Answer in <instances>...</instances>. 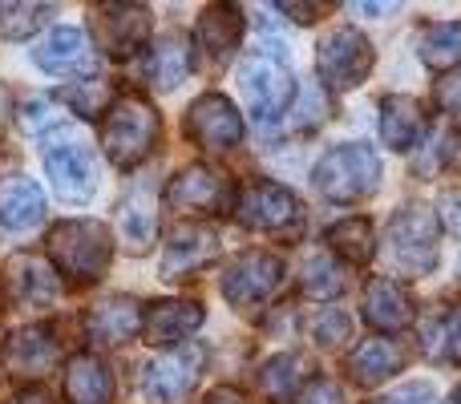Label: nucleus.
<instances>
[{
    "label": "nucleus",
    "mask_w": 461,
    "mask_h": 404,
    "mask_svg": "<svg viewBox=\"0 0 461 404\" xmlns=\"http://www.w3.org/2000/svg\"><path fill=\"white\" fill-rule=\"evenodd\" d=\"M57 360H61V344H57V332L49 324L16 328V332L0 344V364H5V373L21 376V381H41V376H49Z\"/></svg>",
    "instance_id": "f8f14e48"
},
{
    "label": "nucleus",
    "mask_w": 461,
    "mask_h": 404,
    "mask_svg": "<svg viewBox=\"0 0 461 404\" xmlns=\"http://www.w3.org/2000/svg\"><path fill=\"white\" fill-rule=\"evenodd\" d=\"M8 404H53V397L45 389H21Z\"/></svg>",
    "instance_id": "37998d69"
},
{
    "label": "nucleus",
    "mask_w": 461,
    "mask_h": 404,
    "mask_svg": "<svg viewBox=\"0 0 461 404\" xmlns=\"http://www.w3.org/2000/svg\"><path fill=\"white\" fill-rule=\"evenodd\" d=\"M344 283H348V275H344V263L336 259V255L316 251L308 263H303L300 287H303V295H312V300H336V295L344 292Z\"/></svg>",
    "instance_id": "c85d7f7f"
},
{
    "label": "nucleus",
    "mask_w": 461,
    "mask_h": 404,
    "mask_svg": "<svg viewBox=\"0 0 461 404\" xmlns=\"http://www.w3.org/2000/svg\"><path fill=\"white\" fill-rule=\"evenodd\" d=\"M113 397V376L97 356L81 352L65 364V400L69 404H110Z\"/></svg>",
    "instance_id": "393cba45"
},
{
    "label": "nucleus",
    "mask_w": 461,
    "mask_h": 404,
    "mask_svg": "<svg viewBox=\"0 0 461 404\" xmlns=\"http://www.w3.org/2000/svg\"><path fill=\"white\" fill-rule=\"evenodd\" d=\"M113 235L97 219H65L49 230V263L73 287H94L110 271Z\"/></svg>",
    "instance_id": "f257e3e1"
},
{
    "label": "nucleus",
    "mask_w": 461,
    "mask_h": 404,
    "mask_svg": "<svg viewBox=\"0 0 461 404\" xmlns=\"http://www.w3.org/2000/svg\"><path fill=\"white\" fill-rule=\"evenodd\" d=\"M308 384V356L303 352H284V356L267 360L259 373V392L267 400H292Z\"/></svg>",
    "instance_id": "bb28decb"
},
{
    "label": "nucleus",
    "mask_w": 461,
    "mask_h": 404,
    "mask_svg": "<svg viewBox=\"0 0 461 404\" xmlns=\"http://www.w3.org/2000/svg\"><path fill=\"white\" fill-rule=\"evenodd\" d=\"M438 238H441V222H438V211L421 202H409L393 214L389 222V259L397 271L405 275H429L438 267Z\"/></svg>",
    "instance_id": "20e7f679"
},
{
    "label": "nucleus",
    "mask_w": 461,
    "mask_h": 404,
    "mask_svg": "<svg viewBox=\"0 0 461 404\" xmlns=\"http://www.w3.org/2000/svg\"><path fill=\"white\" fill-rule=\"evenodd\" d=\"M65 105H73V113H81V118H97V113H110L113 105V89L105 85V81H81V85H65L61 94Z\"/></svg>",
    "instance_id": "473e14b6"
},
{
    "label": "nucleus",
    "mask_w": 461,
    "mask_h": 404,
    "mask_svg": "<svg viewBox=\"0 0 461 404\" xmlns=\"http://www.w3.org/2000/svg\"><path fill=\"white\" fill-rule=\"evenodd\" d=\"M158 235V211L146 191H130L118 202V238L126 243L130 255H142Z\"/></svg>",
    "instance_id": "a878e982"
},
{
    "label": "nucleus",
    "mask_w": 461,
    "mask_h": 404,
    "mask_svg": "<svg viewBox=\"0 0 461 404\" xmlns=\"http://www.w3.org/2000/svg\"><path fill=\"white\" fill-rule=\"evenodd\" d=\"M401 364H405V348L389 336H373L348 356V376L360 389H376V384L393 381L401 373Z\"/></svg>",
    "instance_id": "412c9836"
},
{
    "label": "nucleus",
    "mask_w": 461,
    "mask_h": 404,
    "mask_svg": "<svg viewBox=\"0 0 461 404\" xmlns=\"http://www.w3.org/2000/svg\"><path fill=\"white\" fill-rule=\"evenodd\" d=\"M146 73H150V81L162 89V94H167V89H175L178 81L191 73V45H186L183 32H167V37L154 45Z\"/></svg>",
    "instance_id": "cd10ccee"
},
{
    "label": "nucleus",
    "mask_w": 461,
    "mask_h": 404,
    "mask_svg": "<svg viewBox=\"0 0 461 404\" xmlns=\"http://www.w3.org/2000/svg\"><path fill=\"white\" fill-rule=\"evenodd\" d=\"M446 356L461 364V300L446 311Z\"/></svg>",
    "instance_id": "a19ab883"
},
{
    "label": "nucleus",
    "mask_w": 461,
    "mask_h": 404,
    "mask_svg": "<svg viewBox=\"0 0 461 404\" xmlns=\"http://www.w3.org/2000/svg\"><path fill=\"white\" fill-rule=\"evenodd\" d=\"M425 134V113H421V102L417 97H405V94H389L381 97V142L389 150H417Z\"/></svg>",
    "instance_id": "5701e85b"
},
{
    "label": "nucleus",
    "mask_w": 461,
    "mask_h": 404,
    "mask_svg": "<svg viewBox=\"0 0 461 404\" xmlns=\"http://www.w3.org/2000/svg\"><path fill=\"white\" fill-rule=\"evenodd\" d=\"M167 202L183 214H227V211H235L239 194L223 170L207 166V162H194V166L178 170L170 178Z\"/></svg>",
    "instance_id": "1a4fd4ad"
},
{
    "label": "nucleus",
    "mask_w": 461,
    "mask_h": 404,
    "mask_svg": "<svg viewBox=\"0 0 461 404\" xmlns=\"http://www.w3.org/2000/svg\"><path fill=\"white\" fill-rule=\"evenodd\" d=\"M312 186L332 202H360L381 186V158L368 142L332 146L312 170Z\"/></svg>",
    "instance_id": "7ed1b4c3"
},
{
    "label": "nucleus",
    "mask_w": 461,
    "mask_h": 404,
    "mask_svg": "<svg viewBox=\"0 0 461 404\" xmlns=\"http://www.w3.org/2000/svg\"><path fill=\"white\" fill-rule=\"evenodd\" d=\"M279 13H292V21L312 24L320 13H324V8H320V4H292V0H284V4H279Z\"/></svg>",
    "instance_id": "79ce46f5"
},
{
    "label": "nucleus",
    "mask_w": 461,
    "mask_h": 404,
    "mask_svg": "<svg viewBox=\"0 0 461 404\" xmlns=\"http://www.w3.org/2000/svg\"><path fill=\"white\" fill-rule=\"evenodd\" d=\"M365 319L384 336H397L413 324V303H409V292L405 283L389 275H376L368 279L365 287Z\"/></svg>",
    "instance_id": "aec40b11"
},
{
    "label": "nucleus",
    "mask_w": 461,
    "mask_h": 404,
    "mask_svg": "<svg viewBox=\"0 0 461 404\" xmlns=\"http://www.w3.org/2000/svg\"><path fill=\"white\" fill-rule=\"evenodd\" d=\"M94 32L110 57H130L150 40V8L146 4H102L94 13Z\"/></svg>",
    "instance_id": "2eb2a0df"
},
{
    "label": "nucleus",
    "mask_w": 461,
    "mask_h": 404,
    "mask_svg": "<svg viewBox=\"0 0 461 404\" xmlns=\"http://www.w3.org/2000/svg\"><path fill=\"white\" fill-rule=\"evenodd\" d=\"M45 219V194L32 178L16 175L0 183V227L8 230H32Z\"/></svg>",
    "instance_id": "b1692460"
},
{
    "label": "nucleus",
    "mask_w": 461,
    "mask_h": 404,
    "mask_svg": "<svg viewBox=\"0 0 461 404\" xmlns=\"http://www.w3.org/2000/svg\"><path fill=\"white\" fill-rule=\"evenodd\" d=\"M239 89H243V105L251 113V121H259V126L279 121L295 97L292 73L276 57H251L243 65V73H239Z\"/></svg>",
    "instance_id": "0eeeda50"
},
{
    "label": "nucleus",
    "mask_w": 461,
    "mask_h": 404,
    "mask_svg": "<svg viewBox=\"0 0 461 404\" xmlns=\"http://www.w3.org/2000/svg\"><path fill=\"white\" fill-rule=\"evenodd\" d=\"M449 404H461V389H454V392H449Z\"/></svg>",
    "instance_id": "49530a36"
},
{
    "label": "nucleus",
    "mask_w": 461,
    "mask_h": 404,
    "mask_svg": "<svg viewBox=\"0 0 461 404\" xmlns=\"http://www.w3.org/2000/svg\"><path fill=\"white\" fill-rule=\"evenodd\" d=\"M21 130L24 134H41V130H49L57 121V105L49 102V97H32V102H24L21 105Z\"/></svg>",
    "instance_id": "c9c22d12"
},
{
    "label": "nucleus",
    "mask_w": 461,
    "mask_h": 404,
    "mask_svg": "<svg viewBox=\"0 0 461 404\" xmlns=\"http://www.w3.org/2000/svg\"><path fill=\"white\" fill-rule=\"evenodd\" d=\"M32 61L45 73H53V77H69V73H94L97 53L81 29H53L32 49Z\"/></svg>",
    "instance_id": "f3484780"
},
{
    "label": "nucleus",
    "mask_w": 461,
    "mask_h": 404,
    "mask_svg": "<svg viewBox=\"0 0 461 404\" xmlns=\"http://www.w3.org/2000/svg\"><path fill=\"white\" fill-rule=\"evenodd\" d=\"M312 336L320 348H344L352 340V316L344 308H324L312 324Z\"/></svg>",
    "instance_id": "72a5a7b5"
},
{
    "label": "nucleus",
    "mask_w": 461,
    "mask_h": 404,
    "mask_svg": "<svg viewBox=\"0 0 461 404\" xmlns=\"http://www.w3.org/2000/svg\"><path fill=\"white\" fill-rule=\"evenodd\" d=\"M376 404H438V392H433V384H405V389H397L393 397L376 400Z\"/></svg>",
    "instance_id": "ea45409f"
},
{
    "label": "nucleus",
    "mask_w": 461,
    "mask_h": 404,
    "mask_svg": "<svg viewBox=\"0 0 461 404\" xmlns=\"http://www.w3.org/2000/svg\"><path fill=\"white\" fill-rule=\"evenodd\" d=\"M219 251V235L203 222H183V227L170 235L167 251H162V279H183L191 271L207 267Z\"/></svg>",
    "instance_id": "a211bd4d"
},
{
    "label": "nucleus",
    "mask_w": 461,
    "mask_h": 404,
    "mask_svg": "<svg viewBox=\"0 0 461 404\" xmlns=\"http://www.w3.org/2000/svg\"><path fill=\"white\" fill-rule=\"evenodd\" d=\"M373 61V40L360 29H348V24L328 29L316 45V73L328 89H357L360 81H368Z\"/></svg>",
    "instance_id": "39448f33"
},
{
    "label": "nucleus",
    "mask_w": 461,
    "mask_h": 404,
    "mask_svg": "<svg viewBox=\"0 0 461 404\" xmlns=\"http://www.w3.org/2000/svg\"><path fill=\"white\" fill-rule=\"evenodd\" d=\"M279 279H284V263L271 251H243L227 263L223 271V295L235 308H259L276 295Z\"/></svg>",
    "instance_id": "9d476101"
},
{
    "label": "nucleus",
    "mask_w": 461,
    "mask_h": 404,
    "mask_svg": "<svg viewBox=\"0 0 461 404\" xmlns=\"http://www.w3.org/2000/svg\"><path fill=\"white\" fill-rule=\"evenodd\" d=\"M295 400H300V404H344V389L336 381H324V376H316V381L303 384V392Z\"/></svg>",
    "instance_id": "e433bc0d"
},
{
    "label": "nucleus",
    "mask_w": 461,
    "mask_h": 404,
    "mask_svg": "<svg viewBox=\"0 0 461 404\" xmlns=\"http://www.w3.org/2000/svg\"><path fill=\"white\" fill-rule=\"evenodd\" d=\"M243 29H247V21L235 4H211L199 16V32L194 37H199L203 53L211 57V65H227L235 57L239 40H243Z\"/></svg>",
    "instance_id": "4be33fe9"
},
{
    "label": "nucleus",
    "mask_w": 461,
    "mask_h": 404,
    "mask_svg": "<svg viewBox=\"0 0 461 404\" xmlns=\"http://www.w3.org/2000/svg\"><path fill=\"white\" fill-rule=\"evenodd\" d=\"M433 97H438V105H441L446 113H461V69H449L446 77L438 81Z\"/></svg>",
    "instance_id": "4c0bfd02"
},
{
    "label": "nucleus",
    "mask_w": 461,
    "mask_h": 404,
    "mask_svg": "<svg viewBox=\"0 0 461 404\" xmlns=\"http://www.w3.org/2000/svg\"><path fill=\"white\" fill-rule=\"evenodd\" d=\"M438 222L449 230V235L461 238V191H446L438 202Z\"/></svg>",
    "instance_id": "58836bf2"
},
{
    "label": "nucleus",
    "mask_w": 461,
    "mask_h": 404,
    "mask_svg": "<svg viewBox=\"0 0 461 404\" xmlns=\"http://www.w3.org/2000/svg\"><path fill=\"white\" fill-rule=\"evenodd\" d=\"M53 13H57L53 4H0V37L5 40L32 37L37 29H45Z\"/></svg>",
    "instance_id": "2f4dec72"
},
{
    "label": "nucleus",
    "mask_w": 461,
    "mask_h": 404,
    "mask_svg": "<svg viewBox=\"0 0 461 404\" xmlns=\"http://www.w3.org/2000/svg\"><path fill=\"white\" fill-rule=\"evenodd\" d=\"M203 324V308L191 300H158L146 308L142 316V336L146 344H158V348H178L186 344V336Z\"/></svg>",
    "instance_id": "6ab92c4d"
},
{
    "label": "nucleus",
    "mask_w": 461,
    "mask_h": 404,
    "mask_svg": "<svg viewBox=\"0 0 461 404\" xmlns=\"http://www.w3.org/2000/svg\"><path fill=\"white\" fill-rule=\"evenodd\" d=\"M183 134L191 138L199 150L223 154L243 142V118H239V110L223 94H203V97H194L191 110H186Z\"/></svg>",
    "instance_id": "9b49d317"
},
{
    "label": "nucleus",
    "mask_w": 461,
    "mask_h": 404,
    "mask_svg": "<svg viewBox=\"0 0 461 404\" xmlns=\"http://www.w3.org/2000/svg\"><path fill=\"white\" fill-rule=\"evenodd\" d=\"M449 150H454V134H449V130H433L429 142L413 150V170L421 178H438V170L446 166Z\"/></svg>",
    "instance_id": "f704fd0d"
},
{
    "label": "nucleus",
    "mask_w": 461,
    "mask_h": 404,
    "mask_svg": "<svg viewBox=\"0 0 461 404\" xmlns=\"http://www.w3.org/2000/svg\"><path fill=\"white\" fill-rule=\"evenodd\" d=\"M8 113H13V94H8V85L0 81V130L8 126Z\"/></svg>",
    "instance_id": "a18cd8bd"
},
{
    "label": "nucleus",
    "mask_w": 461,
    "mask_h": 404,
    "mask_svg": "<svg viewBox=\"0 0 461 404\" xmlns=\"http://www.w3.org/2000/svg\"><path fill=\"white\" fill-rule=\"evenodd\" d=\"M328 247L340 255L344 263H368L376 251V235H373V222L368 219H344L328 230Z\"/></svg>",
    "instance_id": "c756f323"
},
{
    "label": "nucleus",
    "mask_w": 461,
    "mask_h": 404,
    "mask_svg": "<svg viewBox=\"0 0 461 404\" xmlns=\"http://www.w3.org/2000/svg\"><path fill=\"white\" fill-rule=\"evenodd\" d=\"M203 404H247V400H243V392H235V389H215Z\"/></svg>",
    "instance_id": "c03bdc74"
},
{
    "label": "nucleus",
    "mask_w": 461,
    "mask_h": 404,
    "mask_svg": "<svg viewBox=\"0 0 461 404\" xmlns=\"http://www.w3.org/2000/svg\"><path fill=\"white\" fill-rule=\"evenodd\" d=\"M421 61L433 69H461V21L429 24L421 32Z\"/></svg>",
    "instance_id": "7c9ffc66"
},
{
    "label": "nucleus",
    "mask_w": 461,
    "mask_h": 404,
    "mask_svg": "<svg viewBox=\"0 0 461 404\" xmlns=\"http://www.w3.org/2000/svg\"><path fill=\"white\" fill-rule=\"evenodd\" d=\"M142 316L146 311L138 308V300L113 295V300H102L86 316V336L97 344V348H122V344H130L138 332H142Z\"/></svg>",
    "instance_id": "dca6fc26"
},
{
    "label": "nucleus",
    "mask_w": 461,
    "mask_h": 404,
    "mask_svg": "<svg viewBox=\"0 0 461 404\" xmlns=\"http://www.w3.org/2000/svg\"><path fill=\"white\" fill-rule=\"evenodd\" d=\"M162 118L142 94H118L102 121V146L105 158L118 170H134L158 150Z\"/></svg>",
    "instance_id": "f03ea898"
},
{
    "label": "nucleus",
    "mask_w": 461,
    "mask_h": 404,
    "mask_svg": "<svg viewBox=\"0 0 461 404\" xmlns=\"http://www.w3.org/2000/svg\"><path fill=\"white\" fill-rule=\"evenodd\" d=\"M203 364H207V348L194 340L162 352L142 368V397L150 404H183L199 384Z\"/></svg>",
    "instance_id": "423d86ee"
},
{
    "label": "nucleus",
    "mask_w": 461,
    "mask_h": 404,
    "mask_svg": "<svg viewBox=\"0 0 461 404\" xmlns=\"http://www.w3.org/2000/svg\"><path fill=\"white\" fill-rule=\"evenodd\" d=\"M243 227L251 230H267L279 238H300L303 230V206L287 186L279 183H251L235 202Z\"/></svg>",
    "instance_id": "6e6552de"
},
{
    "label": "nucleus",
    "mask_w": 461,
    "mask_h": 404,
    "mask_svg": "<svg viewBox=\"0 0 461 404\" xmlns=\"http://www.w3.org/2000/svg\"><path fill=\"white\" fill-rule=\"evenodd\" d=\"M8 300L16 308H32V311H45L61 300V279H57V267L41 255H13L8 259Z\"/></svg>",
    "instance_id": "ddd939ff"
},
{
    "label": "nucleus",
    "mask_w": 461,
    "mask_h": 404,
    "mask_svg": "<svg viewBox=\"0 0 461 404\" xmlns=\"http://www.w3.org/2000/svg\"><path fill=\"white\" fill-rule=\"evenodd\" d=\"M45 175H49V183H53V194L65 202H89L97 191L94 154L77 142L53 146V150L45 154Z\"/></svg>",
    "instance_id": "4468645a"
}]
</instances>
